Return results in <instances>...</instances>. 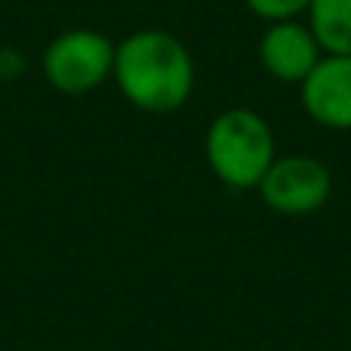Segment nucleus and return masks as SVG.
<instances>
[{"label": "nucleus", "instance_id": "6", "mask_svg": "<svg viewBox=\"0 0 351 351\" xmlns=\"http://www.w3.org/2000/svg\"><path fill=\"white\" fill-rule=\"evenodd\" d=\"M305 114L327 130H351V56L324 53L299 84Z\"/></svg>", "mask_w": 351, "mask_h": 351}, {"label": "nucleus", "instance_id": "3", "mask_svg": "<svg viewBox=\"0 0 351 351\" xmlns=\"http://www.w3.org/2000/svg\"><path fill=\"white\" fill-rule=\"evenodd\" d=\"M114 47L117 43L96 28H68L43 47L40 71L53 90L84 96L111 80Z\"/></svg>", "mask_w": 351, "mask_h": 351}, {"label": "nucleus", "instance_id": "5", "mask_svg": "<svg viewBox=\"0 0 351 351\" xmlns=\"http://www.w3.org/2000/svg\"><path fill=\"white\" fill-rule=\"evenodd\" d=\"M324 59V47L305 19L271 22L259 37V62L280 84H302Z\"/></svg>", "mask_w": 351, "mask_h": 351}, {"label": "nucleus", "instance_id": "8", "mask_svg": "<svg viewBox=\"0 0 351 351\" xmlns=\"http://www.w3.org/2000/svg\"><path fill=\"white\" fill-rule=\"evenodd\" d=\"M247 10L253 16H259L262 22H287V19H302L308 12L311 0H243Z\"/></svg>", "mask_w": 351, "mask_h": 351}, {"label": "nucleus", "instance_id": "4", "mask_svg": "<svg viewBox=\"0 0 351 351\" xmlns=\"http://www.w3.org/2000/svg\"><path fill=\"white\" fill-rule=\"evenodd\" d=\"M256 191L262 204L280 216H308L330 200L333 176L324 160L311 154H278Z\"/></svg>", "mask_w": 351, "mask_h": 351}, {"label": "nucleus", "instance_id": "2", "mask_svg": "<svg viewBox=\"0 0 351 351\" xmlns=\"http://www.w3.org/2000/svg\"><path fill=\"white\" fill-rule=\"evenodd\" d=\"M206 164L222 185L247 191L259 188L262 176L278 158L274 130L259 111L234 105L219 111L206 127Z\"/></svg>", "mask_w": 351, "mask_h": 351}, {"label": "nucleus", "instance_id": "1", "mask_svg": "<svg viewBox=\"0 0 351 351\" xmlns=\"http://www.w3.org/2000/svg\"><path fill=\"white\" fill-rule=\"evenodd\" d=\"M111 80L133 108L145 114H170L191 99L197 84L194 56L164 28H139L114 47Z\"/></svg>", "mask_w": 351, "mask_h": 351}, {"label": "nucleus", "instance_id": "7", "mask_svg": "<svg viewBox=\"0 0 351 351\" xmlns=\"http://www.w3.org/2000/svg\"><path fill=\"white\" fill-rule=\"evenodd\" d=\"M305 22L311 25L324 53L351 56V0H311Z\"/></svg>", "mask_w": 351, "mask_h": 351}]
</instances>
